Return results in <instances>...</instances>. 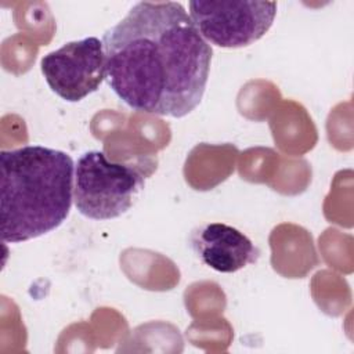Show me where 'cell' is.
<instances>
[{
  "mask_svg": "<svg viewBox=\"0 0 354 354\" xmlns=\"http://www.w3.org/2000/svg\"><path fill=\"white\" fill-rule=\"evenodd\" d=\"M102 44L109 86L130 108L184 118L201 104L213 50L181 3L134 4Z\"/></svg>",
  "mask_w": 354,
  "mask_h": 354,
  "instance_id": "cell-1",
  "label": "cell"
},
{
  "mask_svg": "<svg viewBox=\"0 0 354 354\" xmlns=\"http://www.w3.org/2000/svg\"><path fill=\"white\" fill-rule=\"evenodd\" d=\"M1 239L25 242L58 228L73 201V159L64 151L25 145L0 152Z\"/></svg>",
  "mask_w": 354,
  "mask_h": 354,
  "instance_id": "cell-2",
  "label": "cell"
},
{
  "mask_svg": "<svg viewBox=\"0 0 354 354\" xmlns=\"http://www.w3.org/2000/svg\"><path fill=\"white\" fill-rule=\"evenodd\" d=\"M144 183L141 167L113 162L102 151H87L75 165V206L87 218H116L133 206Z\"/></svg>",
  "mask_w": 354,
  "mask_h": 354,
  "instance_id": "cell-3",
  "label": "cell"
},
{
  "mask_svg": "<svg viewBox=\"0 0 354 354\" xmlns=\"http://www.w3.org/2000/svg\"><path fill=\"white\" fill-rule=\"evenodd\" d=\"M189 17L201 36L221 48L260 40L277 15L275 1H189Z\"/></svg>",
  "mask_w": 354,
  "mask_h": 354,
  "instance_id": "cell-4",
  "label": "cell"
},
{
  "mask_svg": "<svg viewBox=\"0 0 354 354\" xmlns=\"http://www.w3.org/2000/svg\"><path fill=\"white\" fill-rule=\"evenodd\" d=\"M40 69L58 97L68 102L82 101L108 76L102 40L90 36L65 43L41 58Z\"/></svg>",
  "mask_w": 354,
  "mask_h": 354,
  "instance_id": "cell-5",
  "label": "cell"
},
{
  "mask_svg": "<svg viewBox=\"0 0 354 354\" xmlns=\"http://www.w3.org/2000/svg\"><path fill=\"white\" fill-rule=\"evenodd\" d=\"M189 243L205 266L224 274L236 272L260 257L259 248L242 231L224 223H207L195 228Z\"/></svg>",
  "mask_w": 354,
  "mask_h": 354,
  "instance_id": "cell-6",
  "label": "cell"
}]
</instances>
